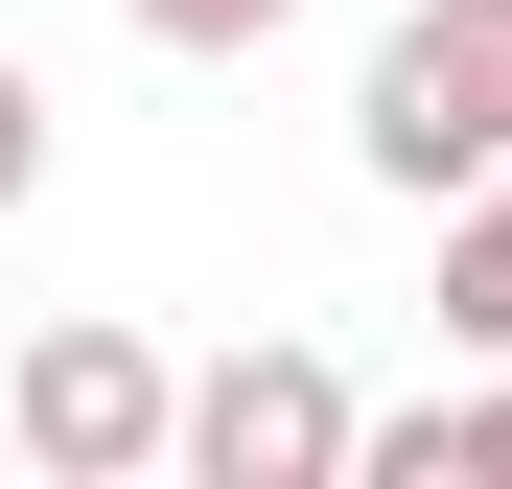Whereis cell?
Wrapping results in <instances>:
<instances>
[{"label":"cell","mask_w":512,"mask_h":489,"mask_svg":"<svg viewBox=\"0 0 512 489\" xmlns=\"http://www.w3.org/2000/svg\"><path fill=\"white\" fill-rule=\"evenodd\" d=\"M350 163L396 210H466L489 163H512V0H396L373 70H350Z\"/></svg>","instance_id":"6da1fadb"},{"label":"cell","mask_w":512,"mask_h":489,"mask_svg":"<svg viewBox=\"0 0 512 489\" xmlns=\"http://www.w3.org/2000/svg\"><path fill=\"white\" fill-rule=\"evenodd\" d=\"M0 443L47 489H187V373H163L117 303H70V326H24V373H0Z\"/></svg>","instance_id":"7a4b0ae2"},{"label":"cell","mask_w":512,"mask_h":489,"mask_svg":"<svg viewBox=\"0 0 512 489\" xmlns=\"http://www.w3.org/2000/svg\"><path fill=\"white\" fill-rule=\"evenodd\" d=\"M350 466H373V396L303 326H256V350L187 373V489H350Z\"/></svg>","instance_id":"3957f363"},{"label":"cell","mask_w":512,"mask_h":489,"mask_svg":"<svg viewBox=\"0 0 512 489\" xmlns=\"http://www.w3.org/2000/svg\"><path fill=\"white\" fill-rule=\"evenodd\" d=\"M443 350H466V373L512 350V163H489V187L443 210Z\"/></svg>","instance_id":"277c9868"},{"label":"cell","mask_w":512,"mask_h":489,"mask_svg":"<svg viewBox=\"0 0 512 489\" xmlns=\"http://www.w3.org/2000/svg\"><path fill=\"white\" fill-rule=\"evenodd\" d=\"M117 24H140V47H187V70H233V47H280V24H303V0H117Z\"/></svg>","instance_id":"5b68a950"},{"label":"cell","mask_w":512,"mask_h":489,"mask_svg":"<svg viewBox=\"0 0 512 489\" xmlns=\"http://www.w3.org/2000/svg\"><path fill=\"white\" fill-rule=\"evenodd\" d=\"M24 187H47V94L0 70V210H24Z\"/></svg>","instance_id":"8992f818"}]
</instances>
